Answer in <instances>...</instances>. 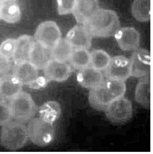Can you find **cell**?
Here are the masks:
<instances>
[{
    "label": "cell",
    "instance_id": "obj_1",
    "mask_svg": "<svg viewBox=\"0 0 153 154\" xmlns=\"http://www.w3.org/2000/svg\"><path fill=\"white\" fill-rule=\"evenodd\" d=\"M126 89L125 82L112 79H105L100 85L90 91V105L96 110H104L113 100L124 96Z\"/></svg>",
    "mask_w": 153,
    "mask_h": 154
},
{
    "label": "cell",
    "instance_id": "obj_2",
    "mask_svg": "<svg viewBox=\"0 0 153 154\" xmlns=\"http://www.w3.org/2000/svg\"><path fill=\"white\" fill-rule=\"evenodd\" d=\"M84 25L92 37H107L114 35L120 26L117 14L109 9H99Z\"/></svg>",
    "mask_w": 153,
    "mask_h": 154
},
{
    "label": "cell",
    "instance_id": "obj_3",
    "mask_svg": "<svg viewBox=\"0 0 153 154\" xmlns=\"http://www.w3.org/2000/svg\"><path fill=\"white\" fill-rule=\"evenodd\" d=\"M27 127L20 121H11L2 126L1 142L10 150H16L24 146L28 140Z\"/></svg>",
    "mask_w": 153,
    "mask_h": 154
},
{
    "label": "cell",
    "instance_id": "obj_4",
    "mask_svg": "<svg viewBox=\"0 0 153 154\" xmlns=\"http://www.w3.org/2000/svg\"><path fill=\"white\" fill-rule=\"evenodd\" d=\"M28 139L39 146H45L53 142L55 136L53 123L40 117L33 118L27 126Z\"/></svg>",
    "mask_w": 153,
    "mask_h": 154
},
{
    "label": "cell",
    "instance_id": "obj_5",
    "mask_svg": "<svg viewBox=\"0 0 153 154\" xmlns=\"http://www.w3.org/2000/svg\"><path fill=\"white\" fill-rule=\"evenodd\" d=\"M8 103L13 119L23 123L33 119L37 112V106L31 96L23 91Z\"/></svg>",
    "mask_w": 153,
    "mask_h": 154
},
{
    "label": "cell",
    "instance_id": "obj_6",
    "mask_svg": "<svg viewBox=\"0 0 153 154\" xmlns=\"http://www.w3.org/2000/svg\"><path fill=\"white\" fill-rule=\"evenodd\" d=\"M107 119L114 123H122L132 117V105L130 100L124 96L115 99L105 109Z\"/></svg>",
    "mask_w": 153,
    "mask_h": 154
},
{
    "label": "cell",
    "instance_id": "obj_7",
    "mask_svg": "<svg viewBox=\"0 0 153 154\" xmlns=\"http://www.w3.org/2000/svg\"><path fill=\"white\" fill-rule=\"evenodd\" d=\"M39 69L29 61L15 65L13 74L23 85L42 87L46 82L45 79L39 77Z\"/></svg>",
    "mask_w": 153,
    "mask_h": 154
},
{
    "label": "cell",
    "instance_id": "obj_8",
    "mask_svg": "<svg viewBox=\"0 0 153 154\" xmlns=\"http://www.w3.org/2000/svg\"><path fill=\"white\" fill-rule=\"evenodd\" d=\"M130 76L139 79L150 76L151 54L146 49L135 50L130 60Z\"/></svg>",
    "mask_w": 153,
    "mask_h": 154
},
{
    "label": "cell",
    "instance_id": "obj_9",
    "mask_svg": "<svg viewBox=\"0 0 153 154\" xmlns=\"http://www.w3.org/2000/svg\"><path fill=\"white\" fill-rule=\"evenodd\" d=\"M35 41L49 49H52L61 38L59 26L54 21H45L40 24L36 30Z\"/></svg>",
    "mask_w": 153,
    "mask_h": 154
},
{
    "label": "cell",
    "instance_id": "obj_10",
    "mask_svg": "<svg viewBox=\"0 0 153 154\" xmlns=\"http://www.w3.org/2000/svg\"><path fill=\"white\" fill-rule=\"evenodd\" d=\"M104 74L106 79L125 82L130 77V59L123 56L111 58L109 64L104 70Z\"/></svg>",
    "mask_w": 153,
    "mask_h": 154
},
{
    "label": "cell",
    "instance_id": "obj_11",
    "mask_svg": "<svg viewBox=\"0 0 153 154\" xmlns=\"http://www.w3.org/2000/svg\"><path fill=\"white\" fill-rule=\"evenodd\" d=\"M114 36L118 46L124 51H135L140 45V34L134 28L119 29Z\"/></svg>",
    "mask_w": 153,
    "mask_h": 154
},
{
    "label": "cell",
    "instance_id": "obj_12",
    "mask_svg": "<svg viewBox=\"0 0 153 154\" xmlns=\"http://www.w3.org/2000/svg\"><path fill=\"white\" fill-rule=\"evenodd\" d=\"M44 72L47 80L63 82L70 76L72 69L67 62H60L52 59L44 69Z\"/></svg>",
    "mask_w": 153,
    "mask_h": 154
},
{
    "label": "cell",
    "instance_id": "obj_13",
    "mask_svg": "<svg viewBox=\"0 0 153 154\" xmlns=\"http://www.w3.org/2000/svg\"><path fill=\"white\" fill-rule=\"evenodd\" d=\"M92 36L83 25H77L71 29L66 35V39L73 49H89L92 45Z\"/></svg>",
    "mask_w": 153,
    "mask_h": 154
},
{
    "label": "cell",
    "instance_id": "obj_14",
    "mask_svg": "<svg viewBox=\"0 0 153 154\" xmlns=\"http://www.w3.org/2000/svg\"><path fill=\"white\" fill-rule=\"evenodd\" d=\"M23 86L13 74L2 75L0 81V99L9 101L22 91Z\"/></svg>",
    "mask_w": 153,
    "mask_h": 154
},
{
    "label": "cell",
    "instance_id": "obj_15",
    "mask_svg": "<svg viewBox=\"0 0 153 154\" xmlns=\"http://www.w3.org/2000/svg\"><path fill=\"white\" fill-rule=\"evenodd\" d=\"M98 9L97 0H76L72 14L77 23L84 24Z\"/></svg>",
    "mask_w": 153,
    "mask_h": 154
},
{
    "label": "cell",
    "instance_id": "obj_16",
    "mask_svg": "<svg viewBox=\"0 0 153 154\" xmlns=\"http://www.w3.org/2000/svg\"><path fill=\"white\" fill-rule=\"evenodd\" d=\"M76 79L82 87L89 89L97 87L105 80L104 75L102 71L95 69L90 66L79 70Z\"/></svg>",
    "mask_w": 153,
    "mask_h": 154
},
{
    "label": "cell",
    "instance_id": "obj_17",
    "mask_svg": "<svg viewBox=\"0 0 153 154\" xmlns=\"http://www.w3.org/2000/svg\"><path fill=\"white\" fill-rule=\"evenodd\" d=\"M52 59L51 49L34 40L31 50L29 62L39 70L44 69Z\"/></svg>",
    "mask_w": 153,
    "mask_h": 154
},
{
    "label": "cell",
    "instance_id": "obj_18",
    "mask_svg": "<svg viewBox=\"0 0 153 154\" xmlns=\"http://www.w3.org/2000/svg\"><path fill=\"white\" fill-rule=\"evenodd\" d=\"M34 40L28 35H22L16 39V49L13 57L15 64L29 61L31 50Z\"/></svg>",
    "mask_w": 153,
    "mask_h": 154
},
{
    "label": "cell",
    "instance_id": "obj_19",
    "mask_svg": "<svg viewBox=\"0 0 153 154\" xmlns=\"http://www.w3.org/2000/svg\"><path fill=\"white\" fill-rule=\"evenodd\" d=\"M136 87L135 100L143 107H151V79L150 76L139 79Z\"/></svg>",
    "mask_w": 153,
    "mask_h": 154
},
{
    "label": "cell",
    "instance_id": "obj_20",
    "mask_svg": "<svg viewBox=\"0 0 153 154\" xmlns=\"http://www.w3.org/2000/svg\"><path fill=\"white\" fill-rule=\"evenodd\" d=\"M132 13L137 21L149 22L151 18V0H134L132 5Z\"/></svg>",
    "mask_w": 153,
    "mask_h": 154
},
{
    "label": "cell",
    "instance_id": "obj_21",
    "mask_svg": "<svg viewBox=\"0 0 153 154\" xmlns=\"http://www.w3.org/2000/svg\"><path fill=\"white\" fill-rule=\"evenodd\" d=\"M73 48L66 38H61L51 49L52 59L60 62L69 61Z\"/></svg>",
    "mask_w": 153,
    "mask_h": 154
},
{
    "label": "cell",
    "instance_id": "obj_22",
    "mask_svg": "<svg viewBox=\"0 0 153 154\" xmlns=\"http://www.w3.org/2000/svg\"><path fill=\"white\" fill-rule=\"evenodd\" d=\"M71 66L77 69L90 66V53L86 49H73L69 59Z\"/></svg>",
    "mask_w": 153,
    "mask_h": 154
},
{
    "label": "cell",
    "instance_id": "obj_23",
    "mask_svg": "<svg viewBox=\"0 0 153 154\" xmlns=\"http://www.w3.org/2000/svg\"><path fill=\"white\" fill-rule=\"evenodd\" d=\"M1 17L7 23L18 22L21 17L20 7L16 2L9 3L0 6Z\"/></svg>",
    "mask_w": 153,
    "mask_h": 154
},
{
    "label": "cell",
    "instance_id": "obj_24",
    "mask_svg": "<svg viewBox=\"0 0 153 154\" xmlns=\"http://www.w3.org/2000/svg\"><path fill=\"white\" fill-rule=\"evenodd\" d=\"M39 116L46 121L54 123L61 114V108L56 101H48L45 103L39 110Z\"/></svg>",
    "mask_w": 153,
    "mask_h": 154
},
{
    "label": "cell",
    "instance_id": "obj_25",
    "mask_svg": "<svg viewBox=\"0 0 153 154\" xmlns=\"http://www.w3.org/2000/svg\"><path fill=\"white\" fill-rule=\"evenodd\" d=\"M111 59L106 52L96 50L90 53V66L100 71H104L109 64Z\"/></svg>",
    "mask_w": 153,
    "mask_h": 154
},
{
    "label": "cell",
    "instance_id": "obj_26",
    "mask_svg": "<svg viewBox=\"0 0 153 154\" xmlns=\"http://www.w3.org/2000/svg\"><path fill=\"white\" fill-rule=\"evenodd\" d=\"M13 116L8 101L0 100V126H3L13 120Z\"/></svg>",
    "mask_w": 153,
    "mask_h": 154
},
{
    "label": "cell",
    "instance_id": "obj_27",
    "mask_svg": "<svg viewBox=\"0 0 153 154\" xmlns=\"http://www.w3.org/2000/svg\"><path fill=\"white\" fill-rule=\"evenodd\" d=\"M15 49V39H7L0 45V53L8 58L13 60Z\"/></svg>",
    "mask_w": 153,
    "mask_h": 154
},
{
    "label": "cell",
    "instance_id": "obj_28",
    "mask_svg": "<svg viewBox=\"0 0 153 154\" xmlns=\"http://www.w3.org/2000/svg\"><path fill=\"white\" fill-rule=\"evenodd\" d=\"M57 9L60 15H64L73 13L76 0H56Z\"/></svg>",
    "mask_w": 153,
    "mask_h": 154
},
{
    "label": "cell",
    "instance_id": "obj_29",
    "mask_svg": "<svg viewBox=\"0 0 153 154\" xmlns=\"http://www.w3.org/2000/svg\"><path fill=\"white\" fill-rule=\"evenodd\" d=\"M12 69V60L0 53V75L8 74Z\"/></svg>",
    "mask_w": 153,
    "mask_h": 154
},
{
    "label": "cell",
    "instance_id": "obj_30",
    "mask_svg": "<svg viewBox=\"0 0 153 154\" xmlns=\"http://www.w3.org/2000/svg\"><path fill=\"white\" fill-rule=\"evenodd\" d=\"M13 2H16V0H0V6Z\"/></svg>",
    "mask_w": 153,
    "mask_h": 154
},
{
    "label": "cell",
    "instance_id": "obj_31",
    "mask_svg": "<svg viewBox=\"0 0 153 154\" xmlns=\"http://www.w3.org/2000/svg\"><path fill=\"white\" fill-rule=\"evenodd\" d=\"M1 19V7H0V20Z\"/></svg>",
    "mask_w": 153,
    "mask_h": 154
},
{
    "label": "cell",
    "instance_id": "obj_32",
    "mask_svg": "<svg viewBox=\"0 0 153 154\" xmlns=\"http://www.w3.org/2000/svg\"><path fill=\"white\" fill-rule=\"evenodd\" d=\"M2 77V75H0V81H1V78Z\"/></svg>",
    "mask_w": 153,
    "mask_h": 154
}]
</instances>
